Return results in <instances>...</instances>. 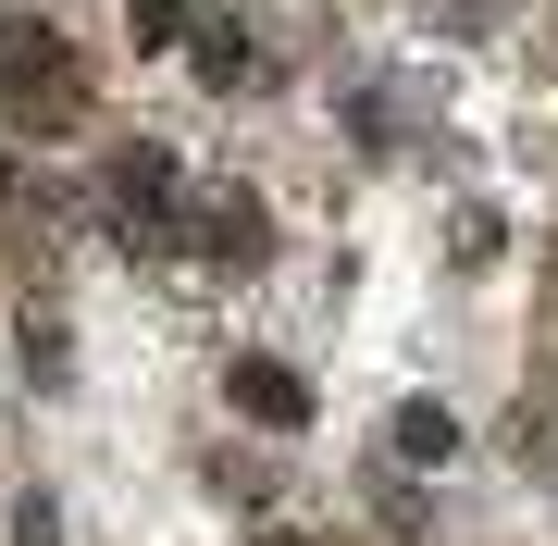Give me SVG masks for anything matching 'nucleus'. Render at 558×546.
I'll list each match as a JSON object with an SVG mask.
<instances>
[{
    "instance_id": "obj_1",
    "label": "nucleus",
    "mask_w": 558,
    "mask_h": 546,
    "mask_svg": "<svg viewBox=\"0 0 558 546\" xmlns=\"http://www.w3.org/2000/svg\"><path fill=\"white\" fill-rule=\"evenodd\" d=\"M236 385H248V410H260V423H299V373H274V361H248Z\"/></svg>"
},
{
    "instance_id": "obj_2",
    "label": "nucleus",
    "mask_w": 558,
    "mask_h": 546,
    "mask_svg": "<svg viewBox=\"0 0 558 546\" xmlns=\"http://www.w3.org/2000/svg\"><path fill=\"white\" fill-rule=\"evenodd\" d=\"M398 460H447V410H398Z\"/></svg>"
}]
</instances>
